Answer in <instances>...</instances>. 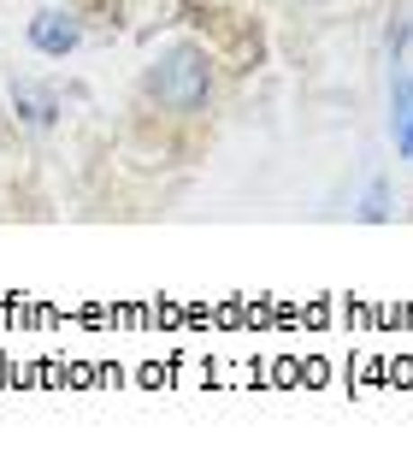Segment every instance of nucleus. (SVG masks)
<instances>
[{"mask_svg":"<svg viewBox=\"0 0 413 461\" xmlns=\"http://www.w3.org/2000/svg\"><path fill=\"white\" fill-rule=\"evenodd\" d=\"M207 59L195 54V48H172V54L160 59V66L148 71V95L160 101V107L172 113H195L201 101H207Z\"/></svg>","mask_w":413,"mask_h":461,"instance_id":"1","label":"nucleus"},{"mask_svg":"<svg viewBox=\"0 0 413 461\" xmlns=\"http://www.w3.org/2000/svg\"><path fill=\"white\" fill-rule=\"evenodd\" d=\"M77 41H83V24L71 13H36V18H30V48H36V54L66 59Z\"/></svg>","mask_w":413,"mask_h":461,"instance_id":"2","label":"nucleus"},{"mask_svg":"<svg viewBox=\"0 0 413 461\" xmlns=\"http://www.w3.org/2000/svg\"><path fill=\"white\" fill-rule=\"evenodd\" d=\"M13 107L24 113L30 124H54L59 101H54V89H41V83H13Z\"/></svg>","mask_w":413,"mask_h":461,"instance_id":"3","label":"nucleus"},{"mask_svg":"<svg viewBox=\"0 0 413 461\" xmlns=\"http://www.w3.org/2000/svg\"><path fill=\"white\" fill-rule=\"evenodd\" d=\"M408 119H413V71H396V83H390V131H401Z\"/></svg>","mask_w":413,"mask_h":461,"instance_id":"4","label":"nucleus"},{"mask_svg":"<svg viewBox=\"0 0 413 461\" xmlns=\"http://www.w3.org/2000/svg\"><path fill=\"white\" fill-rule=\"evenodd\" d=\"M390 195H384V184H373V190H366V207H360V219H366V225H378V219H384L390 213Z\"/></svg>","mask_w":413,"mask_h":461,"instance_id":"5","label":"nucleus"},{"mask_svg":"<svg viewBox=\"0 0 413 461\" xmlns=\"http://www.w3.org/2000/svg\"><path fill=\"white\" fill-rule=\"evenodd\" d=\"M396 149H401V154H408V160H413V119H408V124H401V131H396Z\"/></svg>","mask_w":413,"mask_h":461,"instance_id":"6","label":"nucleus"}]
</instances>
